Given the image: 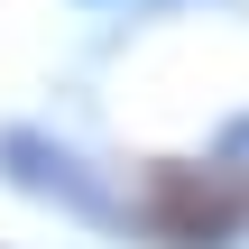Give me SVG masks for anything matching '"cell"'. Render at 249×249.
I'll return each instance as SVG.
<instances>
[{"label":"cell","mask_w":249,"mask_h":249,"mask_svg":"<svg viewBox=\"0 0 249 249\" xmlns=\"http://www.w3.org/2000/svg\"><path fill=\"white\" fill-rule=\"evenodd\" d=\"M148 231L166 249H231L249 231V176L240 166H157L148 176Z\"/></svg>","instance_id":"6da1fadb"}]
</instances>
